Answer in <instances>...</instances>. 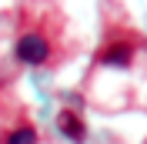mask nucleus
I'll list each match as a JSON object with an SVG mask.
<instances>
[{
  "mask_svg": "<svg viewBox=\"0 0 147 144\" xmlns=\"http://www.w3.org/2000/svg\"><path fill=\"white\" fill-rule=\"evenodd\" d=\"M54 47H57V34L47 30V20L44 24H20L17 44H13V54H17L20 64L44 67V64H50V57H54Z\"/></svg>",
  "mask_w": 147,
  "mask_h": 144,
  "instance_id": "f257e3e1",
  "label": "nucleus"
},
{
  "mask_svg": "<svg viewBox=\"0 0 147 144\" xmlns=\"http://www.w3.org/2000/svg\"><path fill=\"white\" fill-rule=\"evenodd\" d=\"M134 60V44L127 34H114L107 37L97 50V64H110V67H127Z\"/></svg>",
  "mask_w": 147,
  "mask_h": 144,
  "instance_id": "f03ea898",
  "label": "nucleus"
},
{
  "mask_svg": "<svg viewBox=\"0 0 147 144\" xmlns=\"http://www.w3.org/2000/svg\"><path fill=\"white\" fill-rule=\"evenodd\" d=\"M57 127H60V134H64V137H70L74 144L87 137V127H84V117L77 114L74 107H64L60 114H57Z\"/></svg>",
  "mask_w": 147,
  "mask_h": 144,
  "instance_id": "7ed1b4c3",
  "label": "nucleus"
},
{
  "mask_svg": "<svg viewBox=\"0 0 147 144\" xmlns=\"http://www.w3.org/2000/svg\"><path fill=\"white\" fill-rule=\"evenodd\" d=\"M3 144H37V131H34V124H17L13 131H10L7 137H3Z\"/></svg>",
  "mask_w": 147,
  "mask_h": 144,
  "instance_id": "20e7f679",
  "label": "nucleus"
}]
</instances>
